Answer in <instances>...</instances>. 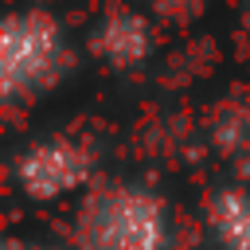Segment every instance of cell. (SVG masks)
<instances>
[{
  "mask_svg": "<svg viewBox=\"0 0 250 250\" xmlns=\"http://www.w3.org/2000/svg\"><path fill=\"white\" fill-rule=\"evenodd\" d=\"M70 234L78 250H164L172 215L160 191L133 180H102L82 195Z\"/></svg>",
  "mask_w": 250,
  "mask_h": 250,
  "instance_id": "obj_1",
  "label": "cell"
},
{
  "mask_svg": "<svg viewBox=\"0 0 250 250\" xmlns=\"http://www.w3.org/2000/svg\"><path fill=\"white\" fill-rule=\"evenodd\" d=\"M70 70L66 27L55 12L27 4L0 23V98L4 105H31Z\"/></svg>",
  "mask_w": 250,
  "mask_h": 250,
  "instance_id": "obj_2",
  "label": "cell"
},
{
  "mask_svg": "<svg viewBox=\"0 0 250 250\" xmlns=\"http://www.w3.org/2000/svg\"><path fill=\"white\" fill-rule=\"evenodd\" d=\"M98 156L78 137H39L12 156V184L31 203H59L94 188Z\"/></svg>",
  "mask_w": 250,
  "mask_h": 250,
  "instance_id": "obj_3",
  "label": "cell"
},
{
  "mask_svg": "<svg viewBox=\"0 0 250 250\" xmlns=\"http://www.w3.org/2000/svg\"><path fill=\"white\" fill-rule=\"evenodd\" d=\"M152 47H156L152 23H148L137 8H125V4L102 12V20L90 27V51H94L105 66H113V70H133V66H141V62L152 55Z\"/></svg>",
  "mask_w": 250,
  "mask_h": 250,
  "instance_id": "obj_4",
  "label": "cell"
},
{
  "mask_svg": "<svg viewBox=\"0 0 250 250\" xmlns=\"http://www.w3.org/2000/svg\"><path fill=\"white\" fill-rule=\"evenodd\" d=\"M207 227L223 250H250V191L223 188L207 203Z\"/></svg>",
  "mask_w": 250,
  "mask_h": 250,
  "instance_id": "obj_5",
  "label": "cell"
},
{
  "mask_svg": "<svg viewBox=\"0 0 250 250\" xmlns=\"http://www.w3.org/2000/svg\"><path fill=\"white\" fill-rule=\"evenodd\" d=\"M4 250H39L35 242H27V238H8L4 242Z\"/></svg>",
  "mask_w": 250,
  "mask_h": 250,
  "instance_id": "obj_6",
  "label": "cell"
}]
</instances>
